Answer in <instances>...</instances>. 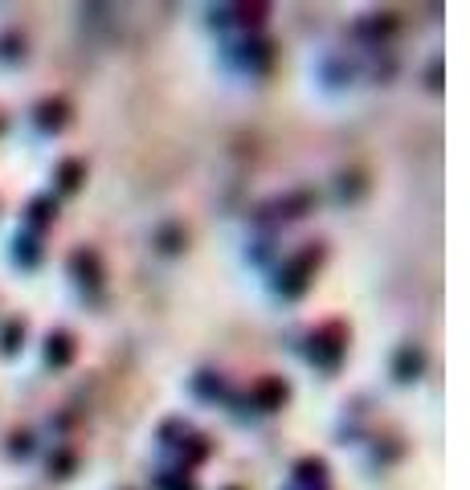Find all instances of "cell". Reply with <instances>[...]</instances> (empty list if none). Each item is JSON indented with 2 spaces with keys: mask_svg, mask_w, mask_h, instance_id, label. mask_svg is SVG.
<instances>
[{
  "mask_svg": "<svg viewBox=\"0 0 470 490\" xmlns=\"http://www.w3.org/2000/svg\"><path fill=\"white\" fill-rule=\"evenodd\" d=\"M70 356H74V343H70L66 335H54V339H50V359H54V364H66Z\"/></svg>",
  "mask_w": 470,
  "mask_h": 490,
  "instance_id": "1",
  "label": "cell"
},
{
  "mask_svg": "<svg viewBox=\"0 0 470 490\" xmlns=\"http://www.w3.org/2000/svg\"><path fill=\"white\" fill-rule=\"evenodd\" d=\"M17 339H21V323H13V327H5V335H0V348L17 351Z\"/></svg>",
  "mask_w": 470,
  "mask_h": 490,
  "instance_id": "2",
  "label": "cell"
},
{
  "mask_svg": "<svg viewBox=\"0 0 470 490\" xmlns=\"http://www.w3.org/2000/svg\"><path fill=\"white\" fill-rule=\"evenodd\" d=\"M42 122H45V127H58V122H62V103L42 106Z\"/></svg>",
  "mask_w": 470,
  "mask_h": 490,
  "instance_id": "3",
  "label": "cell"
},
{
  "mask_svg": "<svg viewBox=\"0 0 470 490\" xmlns=\"http://www.w3.org/2000/svg\"><path fill=\"white\" fill-rule=\"evenodd\" d=\"M78 176H83V168H78V163H62V188H74Z\"/></svg>",
  "mask_w": 470,
  "mask_h": 490,
  "instance_id": "4",
  "label": "cell"
},
{
  "mask_svg": "<svg viewBox=\"0 0 470 490\" xmlns=\"http://www.w3.org/2000/svg\"><path fill=\"white\" fill-rule=\"evenodd\" d=\"M34 217H37V220L50 217V201H34Z\"/></svg>",
  "mask_w": 470,
  "mask_h": 490,
  "instance_id": "5",
  "label": "cell"
}]
</instances>
